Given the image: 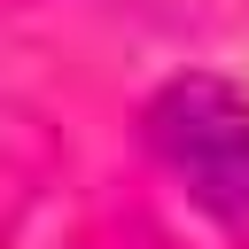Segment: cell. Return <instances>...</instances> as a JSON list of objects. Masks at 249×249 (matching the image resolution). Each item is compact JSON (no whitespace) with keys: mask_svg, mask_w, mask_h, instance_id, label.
I'll list each match as a JSON object with an SVG mask.
<instances>
[{"mask_svg":"<svg viewBox=\"0 0 249 249\" xmlns=\"http://www.w3.org/2000/svg\"><path fill=\"white\" fill-rule=\"evenodd\" d=\"M140 132L156 148V163L187 187V202L218 210V218H249V93L218 70H187L171 86H156V101L140 109Z\"/></svg>","mask_w":249,"mask_h":249,"instance_id":"cell-1","label":"cell"}]
</instances>
